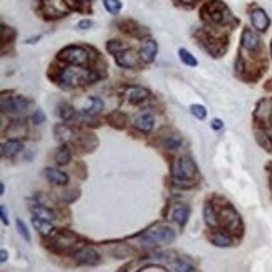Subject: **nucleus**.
Returning a JSON list of instances; mask_svg holds the SVG:
<instances>
[{
    "label": "nucleus",
    "mask_w": 272,
    "mask_h": 272,
    "mask_svg": "<svg viewBox=\"0 0 272 272\" xmlns=\"http://www.w3.org/2000/svg\"><path fill=\"white\" fill-rule=\"evenodd\" d=\"M202 19L207 20L212 26L218 27H234L235 24H239V20L232 15V12L227 7L225 4L220 0H210L202 7Z\"/></svg>",
    "instance_id": "f257e3e1"
},
{
    "label": "nucleus",
    "mask_w": 272,
    "mask_h": 272,
    "mask_svg": "<svg viewBox=\"0 0 272 272\" xmlns=\"http://www.w3.org/2000/svg\"><path fill=\"white\" fill-rule=\"evenodd\" d=\"M176 239L175 230L168 225H153L141 235L140 240L145 247H156V245H167L171 244Z\"/></svg>",
    "instance_id": "f03ea898"
},
{
    "label": "nucleus",
    "mask_w": 272,
    "mask_h": 272,
    "mask_svg": "<svg viewBox=\"0 0 272 272\" xmlns=\"http://www.w3.org/2000/svg\"><path fill=\"white\" fill-rule=\"evenodd\" d=\"M47 245L57 254H74L81 247L78 245V235L69 232V230L52 232L49 235V244Z\"/></svg>",
    "instance_id": "7ed1b4c3"
},
{
    "label": "nucleus",
    "mask_w": 272,
    "mask_h": 272,
    "mask_svg": "<svg viewBox=\"0 0 272 272\" xmlns=\"http://www.w3.org/2000/svg\"><path fill=\"white\" fill-rule=\"evenodd\" d=\"M59 59L64 62H67L69 66L84 67L89 64L91 54H89V51L82 46H67L59 52Z\"/></svg>",
    "instance_id": "20e7f679"
},
{
    "label": "nucleus",
    "mask_w": 272,
    "mask_h": 272,
    "mask_svg": "<svg viewBox=\"0 0 272 272\" xmlns=\"http://www.w3.org/2000/svg\"><path fill=\"white\" fill-rule=\"evenodd\" d=\"M171 175L176 180L193 182L198 175V168L190 156H180L175 160L173 167H171Z\"/></svg>",
    "instance_id": "39448f33"
},
{
    "label": "nucleus",
    "mask_w": 272,
    "mask_h": 272,
    "mask_svg": "<svg viewBox=\"0 0 272 272\" xmlns=\"http://www.w3.org/2000/svg\"><path fill=\"white\" fill-rule=\"evenodd\" d=\"M87 81V69H81L76 66L62 67L59 73V84L64 87H76L81 84H86Z\"/></svg>",
    "instance_id": "423d86ee"
},
{
    "label": "nucleus",
    "mask_w": 272,
    "mask_h": 272,
    "mask_svg": "<svg viewBox=\"0 0 272 272\" xmlns=\"http://www.w3.org/2000/svg\"><path fill=\"white\" fill-rule=\"evenodd\" d=\"M0 103H2V113L4 115H10V116H22L26 113L29 101L24 96H10L7 93H2V98H0Z\"/></svg>",
    "instance_id": "0eeeda50"
},
{
    "label": "nucleus",
    "mask_w": 272,
    "mask_h": 272,
    "mask_svg": "<svg viewBox=\"0 0 272 272\" xmlns=\"http://www.w3.org/2000/svg\"><path fill=\"white\" fill-rule=\"evenodd\" d=\"M218 222H220V225L230 230V232H234V234L242 232V220L232 205L225 203L222 207L220 212H218Z\"/></svg>",
    "instance_id": "6e6552de"
},
{
    "label": "nucleus",
    "mask_w": 272,
    "mask_h": 272,
    "mask_svg": "<svg viewBox=\"0 0 272 272\" xmlns=\"http://www.w3.org/2000/svg\"><path fill=\"white\" fill-rule=\"evenodd\" d=\"M198 39L203 49L210 52L214 57H220L227 51V39L223 37H215V35H210L209 32H200Z\"/></svg>",
    "instance_id": "1a4fd4ad"
},
{
    "label": "nucleus",
    "mask_w": 272,
    "mask_h": 272,
    "mask_svg": "<svg viewBox=\"0 0 272 272\" xmlns=\"http://www.w3.org/2000/svg\"><path fill=\"white\" fill-rule=\"evenodd\" d=\"M42 12L49 19H62L69 15L71 7L66 0H44Z\"/></svg>",
    "instance_id": "9d476101"
},
{
    "label": "nucleus",
    "mask_w": 272,
    "mask_h": 272,
    "mask_svg": "<svg viewBox=\"0 0 272 272\" xmlns=\"http://www.w3.org/2000/svg\"><path fill=\"white\" fill-rule=\"evenodd\" d=\"M240 47H242V51H247V52H259L262 47L261 35L251 27H244V31H242V35H240Z\"/></svg>",
    "instance_id": "9b49d317"
},
{
    "label": "nucleus",
    "mask_w": 272,
    "mask_h": 272,
    "mask_svg": "<svg viewBox=\"0 0 272 272\" xmlns=\"http://www.w3.org/2000/svg\"><path fill=\"white\" fill-rule=\"evenodd\" d=\"M74 259L78 264H84V265H96L101 262V257H99V254L96 252V249H93L89 245H81L78 251L74 254Z\"/></svg>",
    "instance_id": "f8f14e48"
},
{
    "label": "nucleus",
    "mask_w": 272,
    "mask_h": 272,
    "mask_svg": "<svg viewBox=\"0 0 272 272\" xmlns=\"http://www.w3.org/2000/svg\"><path fill=\"white\" fill-rule=\"evenodd\" d=\"M249 17H251V24H252L254 31H257V32H265L270 26V19H269L267 12L261 7H254L251 10Z\"/></svg>",
    "instance_id": "ddd939ff"
},
{
    "label": "nucleus",
    "mask_w": 272,
    "mask_h": 272,
    "mask_svg": "<svg viewBox=\"0 0 272 272\" xmlns=\"http://www.w3.org/2000/svg\"><path fill=\"white\" fill-rule=\"evenodd\" d=\"M140 59L141 57L136 54L133 49H125L123 52H120V54L115 56L116 64L120 67H123V69H134V67H138Z\"/></svg>",
    "instance_id": "4468645a"
},
{
    "label": "nucleus",
    "mask_w": 272,
    "mask_h": 272,
    "mask_svg": "<svg viewBox=\"0 0 272 272\" xmlns=\"http://www.w3.org/2000/svg\"><path fill=\"white\" fill-rule=\"evenodd\" d=\"M150 96H151L150 91L141 86H129L125 91V99L129 104H141V103H145Z\"/></svg>",
    "instance_id": "2eb2a0df"
},
{
    "label": "nucleus",
    "mask_w": 272,
    "mask_h": 272,
    "mask_svg": "<svg viewBox=\"0 0 272 272\" xmlns=\"http://www.w3.org/2000/svg\"><path fill=\"white\" fill-rule=\"evenodd\" d=\"M156 54H158V44H156V40L146 39L145 42H143V46H141V49H140L141 61H143L145 64H151L153 61H155Z\"/></svg>",
    "instance_id": "dca6fc26"
},
{
    "label": "nucleus",
    "mask_w": 272,
    "mask_h": 272,
    "mask_svg": "<svg viewBox=\"0 0 272 272\" xmlns=\"http://www.w3.org/2000/svg\"><path fill=\"white\" fill-rule=\"evenodd\" d=\"M254 118L261 123H269L272 120V99H262V101H259L256 111H254Z\"/></svg>",
    "instance_id": "f3484780"
},
{
    "label": "nucleus",
    "mask_w": 272,
    "mask_h": 272,
    "mask_svg": "<svg viewBox=\"0 0 272 272\" xmlns=\"http://www.w3.org/2000/svg\"><path fill=\"white\" fill-rule=\"evenodd\" d=\"M133 126L141 133H150L153 128H155V116L151 113H141L134 118Z\"/></svg>",
    "instance_id": "a211bd4d"
},
{
    "label": "nucleus",
    "mask_w": 272,
    "mask_h": 272,
    "mask_svg": "<svg viewBox=\"0 0 272 272\" xmlns=\"http://www.w3.org/2000/svg\"><path fill=\"white\" fill-rule=\"evenodd\" d=\"M44 176L49 183H52V185H59V187L67 185V182H69L67 173H64V171L57 170V168H46Z\"/></svg>",
    "instance_id": "6ab92c4d"
},
{
    "label": "nucleus",
    "mask_w": 272,
    "mask_h": 272,
    "mask_svg": "<svg viewBox=\"0 0 272 272\" xmlns=\"http://www.w3.org/2000/svg\"><path fill=\"white\" fill-rule=\"evenodd\" d=\"M190 214H192V209L188 205H178L171 212V220L178 223L180 227H185L188 218H190Z\"/></svg>",
    "instance_id": "aec40b11"
},
{
    "label": "nucleus",
    "mask_w": 272,
    "mask_h": 272,
    "mask_svg": "<svg viewBox=\"0 0 272 272\" xmlns=\"http://www.w3.org/2000/svg\"><path fill=\"white\" fill-rule=\"evenodd\" d=\"M22 150H24V143H22L20 140H17V138H12V140L4 141V145H2V155L5 158L15 156L17 153H20Z\"/></svg>",
    "instance_id": "412c9836"
},
{
    "label": "nucleus",
    "mask_w": 272,
    "mask_h": 272,
    "mask_svg": "<svg viewBox=\"0 0 272 272\" xmlns=\"http://www.w3.org/2000/svg\"><path fill=\"white\" fill-rule=\"evenodd\" d=\"M217 212H215V207H214V203L210 202H207L205 203V207H203V218H205V223L209 227H212V229H217L218 225H220V222H218V218H217Z\"/></svg>",
    "instance_id": "4be33fe9"
},
{
    "label": "nucleus",
    "mask_w": 272,
    "mask_h": 272,
    "mask_svg": "<svg viewBox=\"0 0 272 272\" xmlns=\"http://www.w3.org/2000/svg\"><path fill=\"white\" fill-rule=\"evenodd\" d=\"M210 240H212V244L217 245V247H230L232 245V237H230L227 232H223V230L215 229V232L210 235Z\"/></svg>",
    "instance_id": "5701e85b"
},
{
    "label": "nucleus",
    "mask_w": 272,
    "mask_h": 272,
    "mask_svg": "<svg viewBox=\"0 0 272 272\" xmlns=\"http://www.w3.org/2000/svg\"><path fill=\"white\" fill-rule=\"evenodd\" d=\"M31 210H32V215L35 218H42V220H49V222H52L56 218L54 212H52L51 209H47V207H44V205H34V207H31Z\"/></svg>",
    "instance_id": "b1692460"
},
{
    "label": "nucleus",
    "mask_w": 272,
    "mask_h": 272,
    "mask_svg": "<svg viewBox=\"0 0 272 272\" xmlns=\"http://www.w3.org/2000/svg\"><path fill=\"white\" fill-rule=\"evenodd\" d=\"M32 225L35 227V230L40 234V235H51L52 232H54V227H52V222L49 220H42V218H35L32 217Z\"/></svg>",
    "instance_id": "393cba45"
},
{
    "label": "nucleus",
    "mask_w": 272,
    "mask_h": 272,
    "mask_svg": "<svg viewBox=\"0 0 272 272\" xmlns=\"http://www.w3.org/2000/svg\"><path fill=\"white\" fill-rule=\"evenodd\" d=\"M71 158H73V153H71V148L67 145H62L54 155V160L57 165H67L71 162Z\"/></svg>",
    "instance_id": "a878e982"
},
{
    "label": "nucleus",
    "mask_w": 272,
    "mask_h": 272,
    "mask_svg": "<svg viewBox=\"0 0 272 272\" xmlns=\"http://www.w3.org/2000/svg\"><path fill=\"white\" fill-rule=\"evenodd\" d=\"M256 140L264 150L272 151V136L265 129H256Z\"/></svg>",
    "instance_id": "bb28decb"
},
{
    "label": "nucleus",
    "mask_w": 272,
    "mask_h": 272,
    "mask_svg": "<svg viewBox=\"0 0 272 272\" xmlns=\"http://www.w3.org/2000/svg\"><path fill=\"white\" fill-rule=\"evenodd\" d=\"M182 143H183L182 136L176 134V133L165 136V140H163V146L167 148V150H170V151H176L182 146Z\"/></svg>",
    "instance_id": "cd10ccee"
},
{
    "label": "nucleus",
    "mask_w": 272,
    "mask_h": 272,
    "mask_svg": "<svg viewBox=\"0 0 272 272\" xmlns=\"http://www.w3.org/2000/svg\"><path fill=\"white\" fill-rule=\"evenodd\" d=\"M57 115H59V118H61L62 121H71L76 116V111H74L73 106L67 104V103H59Z\"/></svg>",
    "instance_id": "c85d7f7f"
},
{
    "label": "nucleus",
    "mask_w": 272,
    "mask_h": 272,
    "mask_svg": "<svg viewBox=\"0 0 272 272\" xmlns=\"http://www.w3.org/2000/svg\"><path fill=\"white\" fill-rule=\"evenodd\" d=\"M178 57H180V61L185 64V66H188V67H197L198 66L197 57H195L190 51L183 49V47H180V49H178Z\"/></svg>",
    "instance_id": "c756f323"
},
{
    "label": "nucleus",
    "mask_w": 272,
    "mask_h": 272,
    "mask_svg": "<svg viewBox=\"0 0 272 272\" xmlns=\"http://www.w3.org/2000/svg\"><path fill=\"white\" fill-rule=\"evenodd\" d=\"M125 49H128V47L123 44L121 40H118V39H111V40H108V44H106V51H108L109 54H113V56L120 54V52H123Z\"/></svg>",
    "instance_id": "7c9ffc66"
},
{
    "label": "nucleus",
    "mask_w": 272,
    "mask_h": 272,
    "mask_svg": "<svg viewBox=\"0 0 272 272\" xmlns=\"http://www.w3.org/2000/svg\"><path fill=\"white\" fill-rule=\"evenodd\" d=\"M103 5L106 7V10H108L109 14H113V15H118L123 10V2H121V0H103Z\"/></svg>",
    "instance_id": "2f4dec72"
},
{
    "label": "nucleus",
    "mask_w": 272,
    "mask_h": 272,
    "mask_svg": "<svg viewBox=\"0 0 272 272\" xmlns=\"http://www.w3.org/2000/svg\"><path fill=\"white\" fill-rule=\"evenodd\" d=\"M171 270H173V272H192L193 267H192V264L188 261L178 259V261H175L173 264H171Z\"/></svg>",
    "instance_id": "473e14b6"
},
{
    "label": "nucleus",
    "mask_w": 272,
    "mask_h": 272,
    "mask_svg": "<svg viewBox=\"0 0 272 272\" xmlns=\"http://www.w3.org/2000/svg\"><path fill=\"white\" fill-rule=\"evenodd\" d=\"M56 136H57V140L67 141L71 136H73V129H69L67 126H64V125H59V126H56Z\"/></svg>",
    "instance_id": "72a5a7b5"
},
{
    "label": "nucleus",
    "mask_w": 272,
    "mask_h": 272,
    "mask_svg": "<svg viewBox=\"0 0 272 272\" xmlns=\"http://www.w3.org/2000/svg\"><path fill=\"white\" fill-rule=\"evenodd\" d=\"M15 39V31L12 27H7L5 24H2V42L5 44H10L12 40Z\"/></svg>",
    "instance_id": "f704fd0d"
},
{
    "label": "nucleus",
    "mask_w": 272,
    "mask_h": 272,
    "mask_svg": "<svg viewBox=\"0 0 272 272\" xmlns=\"http://www.w3.org/2000/svg\"><path fill=\"white\" fill-rule=\"evenodd\" d=\"M190 113L197 118V120H205L207 109H205V106H202V104H192L190 106Z\"/></svg>",
    "instance_id": "c9c22d12"
},
{
    "label": "nucleus",
    "mask_w": 272,
    "mask_h": 272,
    "mask_svg": "<svg viewBox=\"0 0 272 272\" xmlns=\"http://www.w3.org/2000/svg\"><path fill=\"white\" fill-rule=\"evenodd\" d=\"M87 101H89V103L93 104L89 109H93L96 115L99 113V111H103V109H104V101H103L101 98H98V96H89V99H87Z\"/></svg>",
    "instance_id": "e433bc0d"
},
{
    "label": "nucleus",
    "mask_w": 272,
    "mask_h": 272,
    "mask_svg": "<svg viewBox=\"0 0 272 272\" xmlns=\"http://www.w3.org/2000/svg\"><path fill=\"white\" fill-rule=\"evenodd\" d=\"M15 223H17V230H19V234L22 235V239L26 240L27 244H29V242H31V234H29L27 225H26V223H24V222L20 220V218H19V220H17Z\"/></svg>",
    "instance_id": "4c0bfd02"
},
{
    "label": "nucleus",
    "mask_w": 272,
    "mask_h": 272,
    "mask_svg": "<svg viewBox=\"0 0 272 272\" xmlns=\"http://www.w3.org/2000/svg\"><path fill=\"white\" fill-rule=\"evenodd\" d=\"M46 121V115L42 113V109H35L34 115L31 116V123L32 125H42Z\"/></svg>",
    "instance_id": "58836bf2"
},
{
    "label": "nucleus",
    "mask_w": 272,
    "mask_h": 272,
    "mask_svg": "<svg viewBox=\"0 0 272 272\" xmlns=\"http://www.w3.org/2000/svg\"><path fill=\"white\" fill-rule=\"evenodd\" d=\"M20 133H24V126H22V123H20V121L12 123V126L9 128V134H12V136H19Z\"/></svg>",
    "instance_id": "ea45409f"
},
{
    "label": "nucleus",
    "mask_w": 272,
    "mask_h": 272,
    "mask_svg": "<svg viewBox=\"0 0 272 272\" xmlns=\"http://www.w3.org/2000/svg\"><path fill=\"white\" fill-rule=\"evenodd\" d=\"M93 26H94V20H91V19H82V20L78 22L79 31H89Z\"/></svg>",
    "instance_id": "a19ab883"
},
{
    "label": "nucleus",
    "mask_w": 272,
    "mask_h": 272,
    "mask_svg": "<svg viewBox=\"0 0 272 272\" xmlns=\"http://www.w3.org/2000/svg\"><path fill=\"white\" fill-rule=\"evenodd\" d=\"M210 125H212V128H214V129H222L223 128V121L218 120V118H215V120H212Z\"/></svg>",
    "instance_id": "79ce46f5"
},
{
    "label": "nucleus",
    "mask_w": 272,
    "mask_h": 272,
    "mask_svg": "<svg viewBox=\"0 0 272 272\" xmlns=\"http://www.w3.org/2000/svg\"><path fill=\"white\" fill-rule=\"evenodd\" d=\"M0 212H2V223L4 225H9V217H7V209L2 205L0 207Z\"/></svg>",
    "instance_id": "37998d69"
},
{
    "label": "nucleus",
    "mask_w": 272,
    "mask_h": 272,
    "mask_svg": "<svg viewBox=\"0 0 272 272\" xmlns=\"http://www.w3.org/2000/svg\"><path fill=\"white\" fill-rule=\"evenodd\" d=\"M178 4H182V5H187V7H192L193 4H197L198 0H176Z\"/></svg>",
    "instance_id": "c03bdc74"
},
{
    "label": "nucleus",
    "mask_w": 272,
    "mask_h": 272,
    "mask_svg": "<svg viewBox=\"0 0 272 272\" xmlns=\"http://www.w3.org/2000/svg\"><path fill=\"white\" fill-rule=\"evenodd\" d=\"M40 39H42V35H35V37H29V39L26 40V44H37Z\"/></svg>",
    "instance_id": "a18cd8bd"
},
{
    "label": "nucleus",
    "mask_w": 272,
    "mask_h": 272,
    "mask_svg": "<svg viewBox=\"0 0 272 272\" xmlns=\"http://www.w3.org/2000/svg\"><path fill=\"white\" fill-rule=\"evenodd\" d=\"M7 257H9L7 251H5V249H2V252H0V261H2V262H5V261H7Z\"/></svg>",
    "instance_id": "49530a36"
},
{
    "label": "nucleus",
    "mask_w": 272,
    "mask_h": 272,
    "mask_svg": "<svg viewBox=\"0 0 272 272\" xmlns=\"http://www.w3.org/2000/svg\"><path fill=\"white\" fill-rule=\"evenodd\" d=\"M267 170H269V175H270V176H269V182H270V188H272V165H270Z\"/></svg>",
    "instance_id": "de8ad7c7"
},
{
    "label": "nucleus",
    "mask_w": 272,
    "mask_h": 272,
    "mask_svg": "<svg viewBox=\"0 0 272 272\" xmlns=\"http://www.w3.org/2000/svg\"><path fill=\"white\" fill-rule=\"evenodd\" d=\"M76 2H79V4H87V2H91V0H76Z\"/></svg>",
    "instance_id": "09e8293b"
},
{
    "label": "nucleus",
    "mask_w": 272,
    "mask_h": 272,
    "mask_svg": "<svg viewBox=\"0 0 272 272\" xmlns=\"http://www.w3.org/2000/svg\"><path fill=\"white\" fill-rule=\"evenodd\" d=\"M120 272H131V270H129V267H128V269H121Z\"/></svg>",
    "instance_id": "8fccbe9b"
},
{
    "label": "nucleus",
    "mask_w": 272,
    "mask_h": 272,
    "mask_svg": "<svg viewBox=\"0 0 272 272\" xmlns=\"http://www.w3.org/2000/svg\"><path fill=\"white\" fill-rule=\"evenodd\" d=\"M270 57H272V42H270Z\"/></svg>",
    "instance_id": "3c124183"
}]
</instances>
